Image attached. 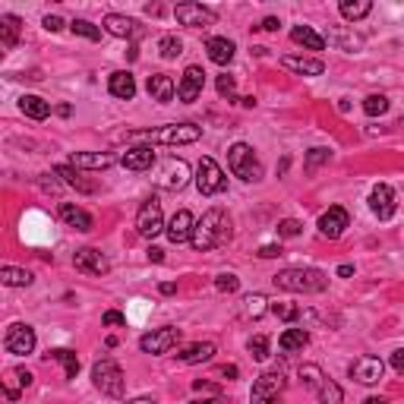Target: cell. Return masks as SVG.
<instances>
[{
	"label": "cell",
	"instance_id": "3957f363",
	"mask_svg": "<svg viewBox=\"0 0 404 404\" xmlns=\"http://www.w3.org/2000/svg\"><path fill=\"white\" fill-rule=\"evenodd\" d=\"M136 139H145L149 145H190L202 136V126L196 124H167L158 130H143V133H130Z\"/></svg>",
	"mask_w": 404,
	"mask_h": 404
},
{
	"label": "cell",
	"instance_id": "7402d4cb",
	"mask_svg": "<svg viewBox=\"0 0 404 404\" xmlns=\"http://www.w3.org/2000/svg\"><path fill=\"white\" fill-rule=\"evenodd\" d=\"M114 161L117 158H114L111 152H73L70 155V165L79 167V171H105Z\"/></svg>",
	"mask_w": 404,
	"mask_h": 404
},
{
	"label": "cell",
	"instance_id": "91938a15",
	"mask_svg": "<svg viewBox=\"0 0 404 404\" xmlns=\"http://www.w3.org/2000/svg\"><path fill=\"white\" fill-rule=\"evenodd\" d=\"M363 404H388L386 398H382V395H369V398L367 401H363Z\"/></svg>",
	"mask_w": 404,
	"mask_h": 404
},
{
	"label": "cell",
	"instance_id": "bcb514c9",
	"mask_svg": "<svg viewBox=\"0 0 404 404\" xmlns=\"http://www.w3.org/2000/svg\"><path fill=\"white\" fill-rule=\"evenodd\" d=\"M215 287H218L221 294H234L240 287V278L237 275H231V272H221L218 278H215Z\"/></svg>",
	"mask_w": 404,
	"mask_h": 404
},
{
	"label": "cell",
	"instance_id": "6f0895ef",
	"mask_svg": "<svg viewBox=\"0 0 404 404\" xmlns=\"http://www.w3.org/2000/svg\"><path fill=\"white\" fill-rule=\"evenodd\" d=\"M158 291H161V294H174V291H177V285H174V281H165Z\"/></svg>",
	"mask_w": 404,
	"mask_h": 404
},
{
	"label": "cell",
	"instance_id": "db71d44e",
	"mask_svg": "<svg viewBox=\"0 0 404 404\" xmlns=\"http://www.w3.org/2000/svg\"><path fill=\"white\" fill-rule=\"evenodd\" d=\"M259 29H266V32H278V29H281V23H278L275 16H266V19H262Z\"/></svg>",
	"mask_w": 404,
	"mask_h": 404
},
{
	"label": "cell",
	"instance_id": "4dcf8cb0",
	"mask_svg": "<svg viewBox=\"0 0 404 404\" xmlns=\"http://www.w3.org/2000/svg\"><path fill=\"white\" fill-rule=\"evenodd\" d=\"M307 345H309V332H307V328H285L281 338H278V347L285 354H297Z\"/></svg>",
	"mask_w": 404,
	"mask_h": 404
},
{
	"label": "cell",
	"instance_id": "ffe728a7",
	"mask_svg": "<svg viewBox=\"0 0 404 404\" xmlns=\"http://www.w3.org/2000/svg\"><path fill=\"white\" fill-rule=\"evenodd\" d=\"M281 66L297 73V76H322V73H326V64H322L319 57H303V54H285Z\"/></svg>",
	"mask_w": 404,
	"mask_h": 404
},
{
	"label": "cell",
	"instance_id": "f6af8a7d",
	"mask_svg": "<svg viewBox=\"0 0 404 404\" xmlns=\"http://www.w3.org/2000/svg\"><path fill=\"white\" fill-rule=\"evenodd\" d=\"M215 85H218V95H221V98H227V101H234V98H237V79H234V76H227V73H221V76H218V83H215Z\"/></svg>",
	"mask_w": 404,
	"mask_h": 404
},
{
	"label": "cell",
	"instance_id": "ee69618b",
	"mask_svg": "<svg viewBox=\"0 0 404 404\" xmlns=\"http://www.w3.org/2000/svg\"><path fill=\"white\" fill-rule=\"evenodd\" d=\"M246 351L253 354V360H266L268 357V338L266 335H253V338L246 341Z\"/></svg>",
	"mask_w": 404,
	"mask_h": 404
},
{
	"label": "cell",
	"instance_id": "5b68a950",
	"mask_svg": "<svg viewBox=\"0 0 404 404\" xmlns=\"http://www.w3.org/2000/svg\"><path fill=\"white\" fill-rule=\"evenodd\" d=\"M227 167H231L234 177L246 180V184L262 180V165H259V158H256V149L246 143H234L231 149H227Z\"/></svg>",
	"mask_w": 404,
	"mask_h": 404
},
{
	"label": "cell",
	"instance_id": "d6a6232c",
	"mask_svg": "<svg viewBox=\"0 0 404 404\" xmlns=\"http://www.w3.org/2000/svg\"><path fill=\"white\" fill-rule=\"evenodd\" d=\"M19 111H23L25 117H32V120H44L51 114V105L44 98H38V95H23L19 98Z\"/></svg>",
	"mask_w": 404,
	"mask_h": 404
},
{
	"label": "cell",
	"instance_id": "e575fe53",
	"mask_svg": "<svg viewBox=\"0 0 404 404\" xmlns=\"http://www.w3.org/2000/svg\"><path fill=\"white\" fill-rule=\"evenodd\" d=\"M48 360H60V363H64L66 379H76V373H79L76 351H70V347H54V351H48Z\"/></svg>",
	"mask_w": 404,
	"mask_h": 404
},
{
	"label": "cell",
	"instance_id": "6da1fadb",
	"mask_svg": "<svg viewBox=\"0 0 404 404\" xmlns=\"http://www.w3.org/2000/svg\"><path fill=\"white\" fill-rule=\"evenodd\" d=\"M231 237H234V227H231L227 212H221V208H208V212L196 221V231H193L190 244H193V250L196 253H208V250L225 246Z\"/></svg>",
	"mask_w": 404,
	"mask_h": 404
},
{
	"label": "cell",
	"instance_id": "7bdbcfd3",
	"mask_svg": "<svg viewBox=\"0 0 404 404\" xmlns=\"http://www.w3.org/2000/svg\"><path fill=\"white\" fill-rule=\"evenodd\" d=\"M363 111H367L369 117H382V114L388 111V98L386 95H367L363 98Z\"/></svg>",
	"mask_w": 404,
	"mask_h": 404
},
{
	"label": "cell",
	"instance_id": "e0dca14e",
	"mask_svg": "<svg viewBox=\"0 0 404 404\" xmlns=\"http://www.w3.org/2000/svg\"><path fill=\"white\" fill-rule=\"evenodd\" d=\"M202 85H206V70L202 66H186L184 76H180V85H177V98L184 105H193L199 95H202Z\"/></svg>",
	"mask_w": 404,
	"mask_h": 404
},
{
	"label": "cell",
	"instance_id": "f546056e",
	"mask_svg": "<svg viewBox=\"0 0 404 404\" xmlns=\"http://www.w3.org/2000/svg\"><path fill=\"white\" fill-rule=\"evenodd\" d=\"M54 174H57V177H64V184L73 186V190H79V193H95V184H92V180H83L79 167H73V165H57V167H54Z\"/></svg>",
	"mask_w": 404,
	"mask_h": 404
},
{
	"label": "cell",
	"instance_id": "4fadbf2b",
	"mask_svg": "<svg viewBox=\"0 0 404 404\" xmlns=\"http://www.w3.org/2000/svg\"><path fill=\"white\" fill-rule=\"evenodd\" d=\"M73 266H76L79 275H95V278H101V275L111 272V262H107V256L98 253L95 246H83V250L73 253Z\"/></svg>",
	"mask_w": 404,
	"mask_h": 404
},
{
	"label": "cell",
	"instance_id": "7c38bea8",
	"mask_svg": "<svg viewBox=\"0 0 404 404\" xmlns=\"http://www.w3.org/2000/svg\"><path fill=\"white\" fill-rule=\"evenodd\" d=\"M4 347L16 357H25L35 351V328L25 326V322H13L4 335Z\"/></svg>",
	"mask_w": 404,
	"mask_h": 404
},
{
	"label": "cell",
	"instance_id": "1f68e13d",
	"mask_svg": "<svg viewBox=\"0 0 404 404\" xmlns=\"http://www.w3.org/2000/svg\"><path fill=\"white\" fill-rule=\"evenodd\" d=\"M19 16H13V13H4L0 16V44H4L6 51H13L19 44Z\"/></svg>",
	"mask_w": 404,
	"mask_h": 404
},
{
	"label": "cell",
	"instance_id": "f5cc1de1",
	"mask_svg": "<svg viewBox=\"0 0 404 404\" xmlns=\"http://www.w3.org/2000/svg\"><path fill=\"white\" fill-rule=\"evenodd\" d=\"M392 369L395 373H404V351H392Z\"/></svg>",
	"mask_w": 404,
	"mask_h": 404
},
{
	"label": "cell",
	"instance_id": "60d3db41",
	"mask_svg": "<svg viewBox=\"0 0 404 404\" xmlns=\"http://www.w3.org/2000/svg\"><path fill=\"white\" fill-rule=\"evenodd\" d=\"M158 51H161V57H165V60H174V57L184 54V42H180L177 35H165L158 42Z\"/></svg>",
	"mask_w": 404,
	"mask_h": 404
},
{
	"label": "cell",
	"instance_id": "603a6c76",
	"mask_svg": "<svg viewBox=\"0 0 404 404\" xmlns=\"http://www.w3.org/2000/svg\"><path fill=\"white\" fill-rule=\"evenodd\" d=\"M120 165L126 167V171H152L155 165V152L152 145H133V149H126L124 155H120Z\"/></svg>",
	"mask_w": 404,
	"mask_h": 404
},
{
	"label": "cell",
	"instance_id": "d590c367",
	"mask_svg": "<svg viewBox=\"0 0 404 404\" xmlns=\"http://www.w3.org/2000/svg\"><path fill=\"white\" fill-rule=\"evenodd\" d=\"M341 16L347 19V23H357V19L369 16V10H373V4L369 0H341Z\"/></svg>",
	"mask_w": 404,
	"mask_h": 404
},
{
	"label": "cell",
	"instance_id": "44dd1931",
	"mask_svg": "<svg viewBox=\"0 0 404 404\" xmlns=\"http://www.w3.org/2000/svg\"><path fill=\"white\" fill-rule=\"evenodd\" d=\"M0 382H4V395H6V398L19 401V395L32 386V373H29V369H23V367H13V369H6Z\"/></svg>",
	"mask_w": 404,
	"mask_h": 404
},
{
	"label": "cell",
	"instance_id": "9c48e42d",
	"mask_svg": "<svg viewBox=\"0 0 404 404\" xmlns=\"http://www.w3.org/2000/svg\"><path fill=\"white\" fill-rule=\"evenodd\" d=\"M165 212H161V202L158 199H145L143 206H139V212H136V231L143 234L145 240H152V237H158L161 231H165Z\"/></svg>",
	"mask_w": 404,
	"mask_h": 404
},
{
	"label": "cell",
	"instance_id": "680465c9",
	"mask_svg": "<svg viewBox=\"0 0 404 404\" xmlns=\"http://www.w3.org/2000/svg\"><path fill=\"white\" fill-rule=\"evenodd\" d=\"M149 259H152V262H161V259H165V253H161L158 246H152V250H149Z\"/></svg>",
	"mask_w": 404,
	"mask_h": 404
},
{
	"label": "cell",
	"instance_id": "52a82bcc",
	"mask_svg": "<svg viewBox=\"0 0 404 404\" xmlns=\"http://www.w3.org/2000/svg\"><path fill=\"white\" fill-rule=\"evenodd\" d=\"M196 190L202 193V196H218V193L227 190L225 171H221L218 161L208 158V155L196 165Z\"/></svg>",
	"mask_w": 404,
	"mask_h": 404
},
{
	"label": "cell",
	"instance_id": "83f0119b",
	"mask_svg": "<svg viewBox=\"0 0 404 404\" xmlns=\"http://www.w3.org/2000/svg\"><path fill=\"white\" fill-rule=\"evenodd\" d=\"M234 51H237V44L231 42V38H208L206 42V54L212 64L218 66H227L234 60Z\"/></svg>",
	"mask_w": 404,
	"mask_h": 404
},
{
	"label": "cell",
	"instance_id": "8992f818",
	"mask_svg": "<svg viewBox=\"0 0 404 404\" xmlns=\"http://www.w3.org/2000/svg\"><path fill=\"white\" fill-rule=\"evenodd\" d=\"M155 184L161 186V190H184L186 184H190V165H186L184 158H165L158 161V167H155Z\"/></svg>",
	"mask_w": 404,
	"mask_h": 404
},
{
	"label": "cell",
	"instance_id": "9f6ffc18",
	"mask_svg": "<svg viewBox=\"0 0 404 404\" xmlns=\"http://www.w3.org/2000/svg\"><path fill=\"white\" fill-rule=\"evenodd\" d=\"M338 275H341V278H351V275H354V266H347V262H345V266H338Z\"/></svg>",
	"mask_w": 404,
	"mask_h": 404
},
{
	"label": "cell",
	"instance_id": "8fae6325",
	"mask_svg": "<svg viewBox=\"0 0 404 404\" xmlns=\"http://www.w3.org/2000/svg\"><path fill=\"white\" fill-rule=\"evenodd\" d=\"M174 19H177L180 25H190V29H206V25H215L218 13L202 4H177L174 6Z\"/></svg>",
	"mask_w": 404,
	"mask_h": 404
},
{
	"label": "cell",
	"instance_id": "9a60e30c",
	"mask_svg": "<svg viewBox=\"0 0 404 404\" xmlns=\"http://www.w3.org/2000/svg\"><path fill=\"white\" fill-rule=\"evenodd\" d=\"M382 373H386V363H382L379 357L363 354L351 363V379H357L360 386H376V382L382 379Z\"/></svg>",
	"mask_w": 404,
	"mask_h": 404
},
{
	"label": "cell",
	"instance_id": "ba28073f",
	"mask_svg": "<svg viewBox=\"0 0 404 404\" xmlns=\"http://www.w3.org/2000/svg\"><path fill=\"white\" fill-rule=\"evenodd\" d=\"M281 392H285V373L281 369H268V373L256 376L250 404H278Z\"/></svg>",
	"mask_w": 404,
	"mask_h": 404
},
{
	"label": "cell",
	"instance_id": "f907efd6",
	"mask_svg": "<svg viewBox=\"0 0 404 404\" xmlns=\"http://www.w3.org/2000/svg\"><path fill=\"white\" fill-rule=\"evenodd\" d=\"M259 256L262 259H275V256H285V250H281V244H266L259 246Z\"/></svg>",
	"mask_w": 404,
	"mask_h": 404
},
{
	"label": "cell",
	"instance_id": "277c9868",
	"mask_svg": "<svg viewBox=\"0 0 404 404\" xmlns=\"http://www.w3.org/2000/svg\"><path fill=\"white\" fill-rule=\"evenodd\" d=\"M92 382L101 395L107 398H124V388H126V379H124V369L111 360V357H101V360L92 363Z\"/></svg>",
	"mask_w": 404,
	"mask_h": 404
},
{
	"label": "cell",
	"instance_id": "cb8c5ba5",
	"mask_svg": "<svg viewBox=\"0 0 404 404\" xmlns=\"http://www.w3.org/2000/svg\"><path fill=\"white\" fill-rule=\"evenodd\" d=\"M145 89H149L152 101H158V105H167V101H174V95H177V85H174V79L167 73H152Z\"/></svg>",
	"mask_w": 404,
	"mask_h": 404
},
{
	"label": "cell",
	"instance_id": "681fc988",
	"mask_svg": "<svg viewBox=\"0 0 404 404\" xmlns=\"http://www.w3.org/2000/svg\"><path fill=\"white\" fill-rule=\"evenodd\" d=\"M101 322H105V326H126V316L117 313V309H107V313L101 316Z\"/></svg>",
	"mask_w": 404,
	"mask_h": 404
},
{
	"label": "cell",
	"instance_id": "30bf717a",
	"mask_svg": "<svg viewBox=\"0 0 404 404\" xmlns=\"http://www.w3.org/2000/svg\"><path fill=\"white\" fill-rule=\"evenodd\" d=\"M177 345H180V328H174V326L152 328V332H145L143 338H139V351H143V354H152V357L167 354L171 347H177Z\"/></svg>",
	"mask_w": 404,
	"mask_h": 404
},
{
	"label": "cell",
	"instance_id": "d6986e66",
	"mask_svg": "<svg viewBox=\"0 0 404 404\" xmlns=\"http://www.w3.org/2000/svg\"><path fill=\"white\" fill-rule=\"evenodd\" d=\"M193 231H196V218H193L186 208H180V212L174 215V218L167 221V227H165V234H167L171 244H186V240L193 237Z\"/></svg>",
	"mask_w": 404,
	"mask_h": 404
},
{
	"label": "cell",
	"instance_id": "d4e9b609",
	"mask_svg": "<svg viewBox=\"0 0 404 404\" xmlns=\"http://www.w3.org/2000/svg\"><path fill=\"white\" fill-rule=\"evenodd\" d=\"M60 221H64L66 227H73V231H92V225H95V221H92V215L85 212V208H79V206H73V202H64V206H60Z\"/></svg>",
	"mask_w": 404,
	"mask_h": 404
},
{
	"label": "cell",
	"instance_id": "5bb4252c",
	"mask_svg": "<svg viewBox=\"0 0 404 404\" xmlns=\"http://www.w3.org/2000/svg\"><path fill=\"white\" fill-rule=\"evenodd\" d=\"M369 212L379 221H392L395 212H398V202H395V190L388 184H376L373 193H369Z\"/></svg>",
	"mask_w": 404,
	"mask_h": 404
},
{
	"label": "cell",
	"instance_id": "4316f807",
	"mask_svg": "<svg viewBox=\"0 0 404 404\" xmlns=\"http://www.w3.org/2000/svg\"><path fill=\"white\" fill-rule=\"evenodd\" d=\"M212 357H215L212 341H196V345H186L184 351L177 354V363H184V367H196V363H208Z\"/></svg>",
	"mask_w": 404,
	"mask_h": 404
},
{
	"label": "cell",
	"instance_id": "ab89813d",
	"mask_svg": "<svg viewBox=\"0 0 404 404\" xmlns=\"http://www.w3.org/2000/svg\"><path fill=\"white\" fill-rule=\"evenodd\" d=\"M70 32H73V35L89 38V42H101V29H98L95 23H89V19H73V23H70Z\"/></svg>",
	"mask_w": 404,
	"mask_h": 404
},
{
	"label": "cell",
	"instance_id": "f1b7e54d",
	"mask_svg": "<svg viewBox=\"0 0 404 404\" xmlns=\"http://www.w3.org/2000/svg\"><path fill=\"white\" fill-rule=\"evenodd\" d=\"M291 42L300 44V48H307V51H322V48H326V38H322L316 29H309V25H294V29H291Z\"/></svg>",
	"mask_w": 404,
	"mask_h": 404
},
{
	"label": "cell",
	"instance_id": "6125c7cd",
	"mask_svg": "<svg viewBox=\"0 0 404 404\" xmlns=\"http://www.w3.org/2000/svg\"><path fill=\"white\" fill-rule=\"evenodd\" d=\"M126 404H158L155 398H133V401H126Z\"/></svg>",
	"mask_w": 404,
	"mask_h": 404
},
{
	"label": "cell",
	"instance_id": "c3c4849f",
	"mask_svg": "<svg viewBox=\"0 0 404 404\" xmlns=\"http://www.w3.org/2000/svg\"><path fill=\"white\" fill-rule=\"evenodd\" d=\"M300 231H303V225L297 218H285V221H278V237H300Z\"/></svg>",
	"mask_w": 404,
	"mask_h": 404
},
{
	"label": "cell",
	"instance_id": "816d5d0a",
	"mask_svg": "<svg viewBox=\"0 0 404 404\" xmlns=\"http://www.w3.org/2000/svg\"><path fill=\"white\" fill-rule=\"evenodd\" d=\"M42 25H44L48 32H60V29H64V19H60V16H44Z\"/></svg>",
	"mask_w": 404,
	"mask_h": 404
},
{
	"label": "cell",
	"instance_id": "74e56055",
	"mask_svg": "<svg viewBox=\"0 0 404 404\" xmlns=\"http://www.w3.org/2000/svg\"><path fill=\"white\" fill-rule=\"evenodd\" d=\"M266 313H268V300L262 297V294H250V297H244V316H246V319H262Z\"/></svg>",
	"mask_w": 404,
	"mask_h": 404
},
{
	"label": "cell",
	"instance_id": "7dc6e473",
	"mask_svg": "<svg viewBox=\"0 0 404 404\" xmlns=\"http://www.w3.org/2000/svg\"><path fill=\"white\" fill-rule=\"evenodd\" d=\"M268 313H275L278 319H285V322H294L300 316V309L291 307V303H272V307H268Z\"/></svg>",
	"mask_w": 404,
	"mask_h": 404
},
{
	"label": "cell",
	"instance_id": "7a4b0ae2",
	"mask_svg": "<svg viewBox=\"0 0 404 404\" xmlns=\"http://www.w3.org/2000/svg\"><path fill=\"white\" fill-rule=\"evenodd\" d=\"M272 285L287 294H322L328 287V275L322 268L294 266V268H281L272 278Z\"/></svg>",
	"mask_w": 404,
	"mask_h": 404
},
{
	"label": "cell",
	"instance_id": "b9f144b4",
	"mask_svg": "<svg viewBox=\"0 0 404 404\" xmlns=\"http://www.w3.org/2000/svg\"><path fill=\"white\" fill-rule=\"evenodd\" d=\"M326 161H332V149H322V145H319V149H309L303 171H307V174H316V167L326 165Z\"/></svg>",
	"mask_w": 404,
	"mask_h": 404
},
{
	"label": "cell",
	"instance_id": "836d02e7",
	"mask_svg": "<svg viewBox=\"0 0 404 404\" xmlns=\"http://www.w3.org/2000/svg\"><path fill=\"white\" fill-rule=\"evenodd\" d=\"M0 281H4L6 287H29L32 281H35V275L25 272V268H16V266H4L0 268Z\"/></svg>",
	"mask_w": 404,
	"mask_h": 404
},
{
	"label": "cell",
	"instance_id": "484cf974",
	"mask_svg": "<svg viewBox=\"0 0 404 404\" xmlns=\"http://www.w3.org/2000/svg\"><path fill=\"white\" fill-rule=\"evenodd\" d=\"M107 92H111L114 98L130 101L133 95H136V79H133V73H130V70L111 73V79H107Z\"/></svg>",
	"mask_w": 404,
	"mask_h": 404
},
{
	"label": "cell",
	"instance_id": "11a10c76",
	"mask_svg": "<svg viewBox=\"0 0 404 404\" xmlns=\"http://www.w3.org/2000/svg\"><path fill=\"white\" fill-rule=\"evenodd\" d=\"M218 373L225 376V379H237V376H240V369H237V367H234V363H231V367H221Z\"/></svg>",
	"mask_w": 404,
	"mask_h": 404
},
{
	"label": "cell",
	"instance_id": "ac0fdd59",
	"mask_svg": "<svg viewBox=\"0 0 404 404\" xmlns=\"http://www.w3.org/2000/svg\"><path fill=\"white\" fill-rule=\"evenodd\" d=\"M105 32L107 35H114V38H139L145 29L136 23V19L124 16V13H107L105 16Z\"/></svg>",
	"mask_w": 404,
	"mask_h": 404
},
{
	"label": "cell",
	"instance_id": "8d00e7d4",
	"mask_svg": "<svg viewBox=\"0 0 404 404\" xmlns=\"http://www.w3.org/2000/svg\"><path fill=\"white\" fill-rule=\"evenodd\" d=\"M316 398H319V404H341L345 401V392H341L338 382L326 379L319 388H316Z\"/></svg>",
	"mask_w": 404,
	"mask_h": 404
},
{
	"label": "cell",
	"instance_id": "f35d334b",
	"mask_svg": "<svg viewBox=\"0 0 404 404\" xmlns=\"http://www.w3.org/2000/svg\"><path fill=\"white\" fill-rule=\"evenodd\" d=\"M297 373H300L303 386H307V388H313V392L322 386V382H326V373H322V369L316 367V363H303V367L297 369Z\"/></svg>",
	"mask_w": 404,
	"mask_h": 404
},
{
	"label": "cell",
	"instance_id": "2e32d148",
	"mask_svg": "<svg viewBox=\"0 0 404 404\" xmlns=\"http://www.w3.org/2000/svg\"><path fill=\"white\" fill-rule=\"evenodd\" d=\"M347 227H351V215H347V208L332 206L328 212H322V218H319V234H322V237L338 240Z\"/></svg>",
	"mask_w": 404,
	"mask_h": 404
},
{
	"label": "cell",
	"instance_id": "94428289",
	"mask_svg": "<svg viewBox=\"0 0 404 404\" xmlns=\"http://www.w3.org/2000/svg\"><path fill=\"white\" fill-rule=\"evenodd\" d=\"M190 404H225V398H221V395H215V398H208V401H190Z\"/></svg>",
	"mask_w": 404,
	"mask_h": 404
}]
</instances>
